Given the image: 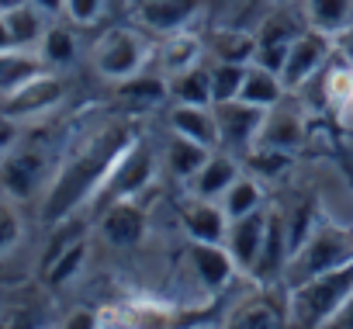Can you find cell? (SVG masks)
Listing matches in <instances>:
<instances>
[{
    "instance_id": "obj_39",
    "label": "cell",
    "mask_w": 353,
    "mask_h": 329,
    "mask_svg": "<svg viewBox=\"0 0 353 329\" xmlns=\"http://www.w3.org/2000/svg\"><path fill=\"white\" fill-rule=\"evenodd\" d=\"M0 329H42V326H39V319H35L32 308L11 305V308L0 312Z\"/></svg>"
},
{
    "instance_id": "obj_10",
    "label": "cell",
    "mask_w": 353,
    "mask_h": 329,
    "mask_svg": "<svg viewBox=\"0 0 353 329\" xmlns=\"http://www.w3.org/2000/svg\"><path fill=\"white\" fill-rule=\"evenodd\" d=\"M97 232L114 250H135L145 239V232H149V215L139 205V198L108 201V208H104V215L97 222Z\"/></svg>"
},
{
    "instance_id": "obj_38",
    "label": "cell",
    "mask_w": 353,
    "mask_h": 329,
    "mask_svg": "<svg viewBox=\"0 0 353 329\" xmlns=\"http://www.w3.org/2000/svg\"><path fill=\"white\" fill-rule=\"evenodd\" d=\"M63 14H66L73 25L90 28V25H97V21H101V14H104V0H66Z\"/></svg>"
},
{
    "instance_id": "obj_41",
    "label": "cell",
    "mask_w": 353,
    "mask_h": 329,
    "mask_svg": "<svg viewBox=\"0 0 353 329\" xmlns=\"http://www.w3.org/2000/svg\"><path fill=\"white\" fill-rule=\"evenodd\" d=\"M0 149H4V152L18 149V121L8 118L4 111H0Z\"/></svg>"
},
{
    "instance_id": "obj_2",
    "label": "cell",
    "mask_w": 353,
    "mask_h": 329,
    "mask_svg": "<svg viewBox=\"0 0 353 329\" xmlns=\"http://www.w3.org/2000/svg\"><path fill=\"white\" fill-rule=\"evenodd\" d=\"M353 298V257L294 288H288V319L294 329H329L339 308Z\"/></svg>"
},
{
    "instance_id": "obj_9",
    "label": "cell",
    "mask_w": 353,
    "mask_h": 329,
    "mask_svg": "<svg viewBox=\"0 0 353 329\" xmlns=\"http://www.w3.org/2000/svg\"><path fill=\"white\" fill-rule=\"evenodd\" d=\"M215 108V118H219V146L232 149V152H250L256 146V135H260V125H263V108L256 104H246V101H222V104H212Z\"/></svg>"
},
{
    "instance_id": "obj_25",
    "label": "cell",
    "mask_w": 353,
    "mask_h": 329,
    "mask_svg": "<svg viewBox=\"0 0 353 329\" xmlns=\"http://www.w3.org/2000/svg\"><path fill=\"white\" fill-rule=\"evenodd\" d=\"M288 97V87L281 80V73L260 66V63H250L246 66V80H243V90H239V101L246 104H256V108H274Z\"/></svg>"
},
{
    "instance_id": "obj_17",
    "label": "cell",
    "mask_w": 353,
    "mask_h": 329,
    "mask_svg": "<svg viewBox=\"0 0 353 329\" xmlns=\"http://www.w3.org/2000/svg\"><path fill=\"white\" fill-rule=\"evenodd\" d=\"M267 212L270 208H260L246 219H236L229 222V236H225V246L239 267V274H250L253 277V267L260 260V246H263V232H267Z\"/></svg>"
},
{
    "instance_id": "obj_34",
    "label": "cell",
    "mask_w": 353,
    "mask_h": 329,
    "mask_svg": "<svg viewBox=\"0 0 353 329\" xmlns=\"http://www.w3.org/2000/svg\"><path fill=\"white\" fill-rule=\"evenodd\" d=\"M208 70H212V94H215V104L236 101L239 90H243V80H246V66H243V63H222V59H215Z\"/></svg>"
},
{
    "instance_id": "obj_16",
    "label": "cell",
    "mask_w": 353,
    "mask_h": 329,
    "mask_svg": "<svg viewBox=\"0 0 353 329\" xmlns=\"http://www.w3.org/2000/svg\"><path fill=\"white\" fill-rule=\"evenodd\" d=\"M181 222H184L188 239H198V243H225L229 236V215L222 201H212V198H198V195L184 198Z\"/></svg>"
},
{
    "instance_id": "obj_6",
    "label": "cell",
    "mask_w": 353,
    "mask_h": 329,
    "mask_svg": "<svg viewBox=\"0 0 353 329\" xmlns=\"http://www.w3.org/2000/svg\"><path fill=\"white\" fill-rule=\"evenodd\" d=\"M332 52H336V46H332L329 35H322V32H315V28H305V32L291 42L288 59H284V70H281V80H284L288 94H298L305 83H312V80L322 73V66L329 63Z\"/></svg>"
},
{
    "instance_id": "obj_12",
    "label": "cell",
    "mask_w": 353,
    "mask_h": 329,
    "mask_svg": "<svg viewBox=\"0 0 353 329\" xmlns=\"http://www.w3.org/2000/svg\"><path fill=\"white\" fill-rule=\"evenodd\" d=\"M42 177H46V156L39 149H11L0 163V191L14 201L32 198Z\"/></svg>"
},
{
    "instance_id": "obj_22",
    "label": "cell",
    "mask_w": 353,
    "mask_h": 329,
    "mask_svg": "<svg viewBox=\"0 0 353 329\" xmlns=\"http://www.w3.org/2000/svg\"><path fill=\"white\" fill-rule=\"evenodd\" d=\"M46 70L49 66L39 56V49H0V101Z\"/></svg>"
},
{
    "instance_id": "obj_47",
    "label": "cell",
    "mask_w": 353,
    "mask_h": 329,
    "mask_svg": "<svg viewBox=\"0 0 353 329\" xmlns=\"http://www.w3.org/2000/svg\"><path fill=\"white\" fill-rule=\"evenodd\" d=\"M4 156H8V152H4V149H0V163H4Z\"/></svg>"
},
{
    "instance_id": "obj_21",
    "label": "cell",
    "mask_w": 353,
    "mask_h": 329,
    "mask_svg": "<svg viewBox=\"0 0 353 329\" xmlns=\"http://www.w3.org/2000/svg\"><path fill=\"white\" fill-rule=\"evenodd\" d=\"M215 149H208V146H201V142H194V139H188V135H176V132H170V139H166V146H163V163H166V170H170V177H176V181H191L205 163H208V156H212Z\"/></svg>"
},
{
    "instance_id": "obj_4",
    "label": "cell",
    "mask_w": 353,
    "mask_h": 329,
    "mask_svg": "<svg viewBox=\"0 0 353 329\" xmlns=\"http://www.w3.org/2000/svg\"><path fill=\"white\" fill-rule=\"evenodd\" d=\"M90 63L97 70L101 80L108 83H121V80H132L145 70L149 63V46L139 32L132 28H111L104 32L94 49H90Z\"/></svg>"
},
{
    "instance_id": "obj_28",
    "label": "cell",
    "mask_w": 353,
    "mask_h": 329,
    "mask_svg": "<svg viewBox=\"0 0 353 329\" xmlns=\"http://www.w3.org/2000/svg\"><path fill=\"white\" fill-rule=\"evenodd\" d=\"M4 21L11 28V39H14V49H39L42 35H46V21H42V11L32 4V0H21L11 11H4Z\"/></svg>"
},
{
    "instance_id": "obj_8",
    "label": "cell",
    "mask_w": 353,
    "mask_h": 329,
    "mask_svg": "<svg viewBox=\"0 0 353 329\" xmlns=\"http://www.w3.org/2000/svg\"><path fill=\"white\" fill-rule=\"evenodd\" d=\"M305 139H308L305 108H301V104H294V101H291V94H288L281 104L267 108L263 125H260V135H256V146L294 156V152L305 146Z\"/></svg>"
},
{
    "instance_id": "obj_36",
    "label": "cell",
    "mask_w": 353,
    "mask_h": 329,
    "mask_svg": "<svg viewBox=\"0 0 353 329\" xmlns=\"http://www.w3.org/2000/svg\"><path fill=\"white\" fill-rule=\"evenodd\" d=\"M277 326H281V322H277L274 308H270L267 301H253V305L239 308V312L229 319L225 329H277Z\"/></svg>"
},
{
    "instance_id": "obj_14",
    "label": "cell",
    "mask_w": 353,
    "mask_h": 329,
    "mask_svg": "<svg viewBox=\"0 0 353 329\" xmlns=\"http://www.w3.org/2000/svg\"><path fill=\"white\" fill-rule=\"evenodd\" d=\"M188 263H191L194 277L205 284L208 295L225 291L229 281L239 274V267H236V260H232L225 243H198V239H191L188 243Z\"/></svg>"
},
{
    "instance_id": "obj_3",
    "label": "cell",
    "mask_w": 353,
    "mask_h": 329,
    "mask_svg": "<svg viewBox=\"0 0 353 329\" xmlns=\"http://www.w3.org/2000/svg\"><path fill=\"white\" fill-rule=\"evenodd\" d=\"M350 257H353V229H343L336 222H315L308 229V236L301 243H294V250H291V260L284 267L288 288H294L329 267H339Z\"/></svg>"
},
{
    "instance_id": "obj_23",
    "label": "cell",
    "mask_w": 353,
    "mask_h": 329,
    "mask_svg": "<svg viewBox=\"0 0 353 329\" xmlns=\"http://www.w3.org/2000/svg\"><path fill=\"white\" fill-rule=\"evenodd\" d=\"M208 52H212V59L250 66V63L256 59V32H253V28L219 25V28H212V35H208Z\"/></svg>"
},
{
    "instance_id": "obj_20",
    "label": "cell",
    "mask_w": 353,
    "mask_h": 329,
    "mask_svg": "<svg viewBox=\"0 0 353 329\" xmlns=\"http://www.w3.org/2000/svg\"><path fill=\"white\" fill-rule=\"evenodd\" d=\"M198 63H205V42H201V35H194L191 28H184V32H173V35L163 39V46H159V70H163L166 80L194 70Z\"/></svg>"
},
{
    "instance_id": "obj_15",
    "label": "cell",
    "mask_w": 353,
    "mask_h": 329,
    "mask_svg": "<svg viewBox=\"0 0 353 329\" xmlns=\"http://www.w3.org/2000/svg\"><path fill=\"white\" fill-rule=\"evenodd\" d=\"M291 250H294V243H291L288 219H284L277 208H270V212H267V232H263L260 260H256V267H253V281L267 284V281H274V277H284V267H288V260H291Z\"/></svg>"
},
{
    "instance_id": "obj_32",
    "label": "cell",
    "mask_w": 353,
    "mask_h": 329,
    "mask_svg": "<svg viewBox=\"0 0 353 329\" xmlns=\"http://www.w3.org/2000/svg\"><path fill=\"white\" fill-rule=\"evenodd\" d=\"M39 56L46 59L49 70H63L77 59V35L63 25H49L42 42H39Z\"/></svg>"
},
{
    "instance_id": "obj_31",
    "label": "cell",
    "mask_w": 353,
    "mask_h": 329,
    "mask_svg": "<svg viewBox=\"0 0 353 329\" xmlns=\"http://www.w3.org/2000/svg\"><path fill=\"white\" fill-rule=\"evenodd\" d=\"M222 208H225V215H229V222H236V219H246V215H253V212H260V208H267V195H263V184L256 181V177H250V174H243L222 198Z\"/></svg>"
},
{
    "instance_id": "obj_5",
    "label": "cell",
    "mask_w": 353,
    "mask_h": 329,
    "mask_svg": "<svg viewBox=\"0 0 353 329\" xmlns=\"http://www.w3.org/2000/svg\"><path fill=\"white\" fill-rule=\"evenodd\" d=\"M152 177H156V156H152L149 142H142L135 135V142L118 156V163H114V170H111V177H108L101 195H104V201L139 198V195L149 191Z\"/></svg>"
},
{
    "instance_id": "obj_44",
    "label": "cell",
    "mask_w": 353,
    "mask_h": 329,
    "mask_svg": "<svg viewBox=\"0 0 353 329\" xmlns=\"http://www.w3.org/2000/svg\"><path fill=\"white\" fill-rule=\"evenodd\" d=\"M32 4L42 11V14H63V8H66V0H32Z\"/></svg>"
},
{
    "instance_id": "obj_18",
    "label": "cell",
    "mask_w": 353,
    "mask_h": 329,
    "mask_svg": "<svg viewBox=\"0 0 353 329\" xmlns=\"http://www.w3.org/2000/svg\"><path fill=\"white\" fill-rule=\"evenodd\" d=\"M166 121H170V132L188 135L208 149H219V118L212 104H173Z\"/></svg>"
},
{
    "instance_id": "obj_1",
    "label": "cell",
    "mask_w": 353,
    "mask_h": 329,
    "mask_svg": "<svg viewBox=\"0 0 353 329\" xmlns=\"http://www.w3.org/2000/svg\"><path fill=\"white\" fill-rule=\"evenodd\" d=\"M132 142H135V132L125 121H111V125H101L97 132H90L56 170V177L46 191V201H42V222L59 226L80 205H87L94 195H101L118 156Z\"/></svg>"
},
{
    "instance_id": "obj_19",
    "label": "cell",
    "mask_w": 353,
    "mask_h": 329,
    "mask_svg": "<svg viewBox=\"0 0 353 329\" xmlns=\"http://www.w3.org/2000/svg\"><path fill=\"white\" fill-rule=\"evenodd\" d=\"M243 177V170H239V159L232 156V152H212L208 156V163L205 167L188 181V188H191V195H198V198H212V201H219L236 181Z\"/></svg>"
},
{
    "instance_id": "obj_35",
    "label": "cell",
    "mask_w": 353,
    "mask_h": 329,
    "mask_svg": "<svg viewBox=\"0 0 353 329\" xmlns=\"http://www.w3.org/2000/svg\"><path fill=\"white\" fill-rule=\"evenodd\" d=\"M25 236V222L21 212L14 208V198H0V257H8Z\"/></svg>"
},
{
    "instance_id": "obj_46",
    "label": "cell",
    "mask_w": 353,
    "mask_h": 329,
    "mask_svg": "<svg viewBox=\"0 0 353 329\" xmlns=\"http://www.w3.org/2000/svg\"><path fill=\"white\" fill-rule=\"evenodd\" d=\"M14 4H21V0H0V14H4V11H11Z\"/></svg>"
},
{
    "instance_id": "obj_27",
    "label": "cell",
    "mask_w": 353,
    "mask_h": 329,
    "mask_svg": "<svg viewBox=\"0 0 353 329\" xmlns=\"http://www.w3.org/2000/svg\"><path fill=\"white\" fill-rule=\"evenodd\" d=\"M118 87V101L128 108V111H149V108H159L166 97H170V83L166 77H132V80H121L114 83Z\"/></svg>"
},
{
    "instance_id": "obj_37",
    "label": "cell",
    "mask_w": 353,
    "mask_h": 329,
    "mask_svg": "<svg viewBox=\"0 0 353 329\" xmlns=\"http://www.w3.org/2000/svg\"><path fill=\"white\" fill-rule=\"evenodd\" d=\"M246 159L253 163V167H256L263 177H281V174L288 170V163H291V156H288V152L263 149V146H253V149L246 152Z\"/></svg>"
},
{
    "instance_id": "obj_33",
    "label": "cell",
    "mask_w": 353,
    "mask_h": 329,
    "mask_svg": "<svg viewBox=\"0 0 353 329\" xmlns=\"http://www.w3.org/2000/svg\"><path fill=\"white\" fill-rule=\"evenodd\" d=\"M325 101L339 111V114H353V66L350 63H339L325 73Z\"/></svg>"
},
{
    "instance_id": "obj_43",
    "label": "cell",
    "mask_w": 353,
    "mask_h": 329,
    "mask_svg": "<svg viewBox=\"0 0 353 329\" xmlns=\"http://www.w3.org/2000/svg\"><path fill=\"white\" fill-rule=\"evenodd\" d=\"M329 329H353V298L339 308V315L329 322Z\"/></svg>"
},
{
    "instance_id": "obj_24",
    "label": "cell",
    "mask_w": 353,
    "mask_h": 329,
    "mask_svg": "<svg viewBox=\"0 0 353 329\" xmlns=\"http://www.w3.org/2000/svg\"><path fill=\"white\" fill-rule=\"evenodd\" d=\"M301 18L305 28L336 39L343 28L353 25V0H301Z\"/></svg>"
},
{
    "instance_id": "obj_45",
    "label": "cell",
    "mask_w": 353,
    "mask_h": 329,
    "mask_svg": "<svg viewBox=\"0 0 353 329\" xmlns=\"http://www.w3.org/2000/svg\"><path fill=\"white\" fill-rule=\"evenodd\" d=\"M0 49H14V39H11V28H8L4 14H0Z\"/></svg>"
},
{
    "instance_id": "obj_11",
    "label": "cell",
    "mask_w": 353,
    "mask_h": 329,
    "mask_svg": "<svg viewBox=\"0 0 353 329\" xmlns=\"http://www.w3.org/2000/svg\"><path fill=\"white\" fill-rule=\"evenodd\" d=\"M208 0H139L135 18L145 32L152 35H173V32H184L191 28V21L205 11Z\"/></svg>"
},
{
    "instance_id": "obj_40",
    "label": "cell",
    "mask_w": 353,
    "mask_h": 329,
    "mask_svg": "<svg viewBox=\"0 0 353 329\" xmlns=\"http://www.w3.org/2000/svg\"><path fill=\"white\" fill-rule=\"evenodd\" d=\"M59 329H104V312H97V308H73L59 322Z\"/></svg>"
},
{
    "instance_id": "obj_7",
    "label": "cell",
    "mask_w": 353,
    "mask_h": 329,
    "mask_svg": "<svg viewBox=\"0 0 353 329\" xmlns=\"http://www.w3.org/2000/svg\"><path fill=\"white\" fill-rule=\"evenodd\" d=\"M66 101V80L52 70L39 73L35 80H28L25 87H18L14 94H8L0 101V111L14 121H28V118H42L49 111H56Z\"/></svg>"
},
{
    "instance_id": "obj_13",
    "label": "cell",
    "mask_w": 353,
    "mask_h": 329,
    "mask_svg": "<svg viewBox=\"0 0 353 329\" xmlns=\"http://www.w3.org/2000/svg\"><path fill=\"white\" fill-rule=\"evenodd\" d=\"M301 32H305V28H301L291 14L270 11V14L260 21V28H256V59H253V63H260V66L281 73V70H284V59H288V49H291V42H294Z\"/></svg>"
},
{
    "instance_id": "obj_26",
    "label": "cell",
    "mask_w": 353,
    "mask_h": 329,
    "mask_svg": "<svg viewBox=\"0 0 353 329\" xmlns=\"http://www.w3.org/2000/svg\"><path fill=\"white\" fill-rule=\"evenodd\" d=\"M104 326H111V329H170L173 315L152 301H128L114 312H104Z\"/></svg>"
},
{
    "instance_id": "obj_29",
    "label": "cell",
    "mask_w": 353,
    "mask_h": 329,
    "mask_svg": "<svg viewBox=\"0 0 353 329\" xmlns=\"http://www.w3.org/2000/svg\"><path fill=\"white\" fill-rule=\"evenodd\" d=\"M87 257H90L87 239L66 243L63 250H56V253L49 257V263H46V281H49L52 288H66L70 281L80 277V270L87 267Z\"/></svg>"
},
{
    "instance_id": "obj_30",
    "label": "cell",
    "mask_w": 353,
    "mask_h": 329,
    "mask_svg": "<svg viewBox=\"0 0 353 329\" xmlns=\"http://www.w3.org/2000/svg\"><path fill=\"white\" fill-rule=\"evenodd\" d=\"M170 101L173 104H215L212 94V70L205 63H198L194 70L181 73V77H170Z\"/></svg>"
},
{
    "instance_id": "obj_42",
    "label": "cell",
    "mask_w": 353,
    "mask_h": 329,
    "mask_svg": "<svg viewBox=\"0 0 353 329\" xmlns=\"http://www.w3.org/2000/svg\"><path fill=\"white\" fill-rule=\"evenodd\" d=\"M332 46H336V56H339L343 63H350V66H353V25H350V28H343V32L332 39Z\"/></svg>"
}]
</instances>
